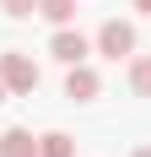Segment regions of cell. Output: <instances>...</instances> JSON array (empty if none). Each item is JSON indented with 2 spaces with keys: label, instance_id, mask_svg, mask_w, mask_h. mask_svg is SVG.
<instances>
[{
  "label": "cell",
  "instance_id": "1",
  "mask_svg": "<svg viewBox=\"0 0 151 157\" xmlns=\"http://www.w3.org/2000/svg\"><path fill=\"white\" fill-rule=\"evenodd\" d=\"M0 81H6V92H22V98H27L32 87H38V65H32V54L6 49V54H0Z\"/></svg>",
  "mask_w": 151,
  "mask_h": 157
},
{
  "label": "cell",
  "instance_id": "2",
  "mask_svg": "<svg viewBox=\"0 0 151 157\" xmlns=\"http://www.w3.org/2000/svg\"><path fill=\"white\" fill-rule=\"evenodd\" d=\"M97 49H103L108 60H130V54H135V22L108 16L103 27H97Z\"/></svg>",
  "mask_w": 151,
  "mask_h": 157
},
{
  "label": "cell",
  "instance_id": "3",
  "mask_svg": "<svg viewBox=\"0 0 151 157\" xmlns=\"http://www.w3.org/2000/svg\"><path fill=\"white\" fill-rule=\"evenodd\" d=\"M87 49H92V44H87L76 27H60L54 38H49V54H54L60 65H87Z\"/></svg>",
  "mask_w": 151,
  "mask_h": 157
},
{
  "label": "cell",
  "instance_id": "4",
  "mask_svg": "<svg viewBox=\"0 0 151 157\" xmlns=\"http://www.w3.org/2000/svg\"><path fill=\"white\" fill-rule=\"evenodd\" d=\"M97 92H103L97 71H92V65H70V76H65V98H70V103H92Z\"/></svg>",
  "mask_w": 151,
  "mask_h": 157
},
{
  "label": "cell",
  "instance_id": "5",
  "mask_svg": "<svg viewBox=\"0 0 151 157\" xmlns=\"http://www.w3.org/2000/svg\"><path fill=\"white\" fill-rule=\"evenodd\" d=\"M0 157H38V136L22 125H11L6 136H0Z\"/></svg>",
  "mask_w": 151,
  "mask_h": 157
},
{
  "label": "cell",
  "instance_id": "6",
  "mask_svg": "<svg viewBox=\"0 0 151 157\" xmlns=\"http://www.w3.org/2000/svg\"><path fill=\"white\" fill-rule=\"evenodd\" d=\"M38 157H76V141L65 130H49V136H38Z\"/></svg>",
  "mask_w": 151,
  "mask_h": 157
},
{
  "label": "cell",
  "instance_id": "7",
  "mask_svg": "<svg viewBox=\"0 0 151 157\" xmlns=\"http://www.w3.org/2000/svg\"><path fill=\"white\" fill-rule=\"evenodd\" d=\"M38 16H43V22H54V27H70L76 0H38Z\"/></svg>",
  "mask_w": 151,
  "mask_h": 157
},
{
  "label": "cell",
  "instance_id": "8",
  "mask_svg": "<svg viewBox=\"0 0 151 157\" xmlns=\"http://www.w3.org/2000/svg\"><path fill=\"white\" fill-rule=\"evenodd\" d=\"M130 92H135V98H151V54H140V60L130 65Z\"/></svg>",
  "mask_w": 151,
  "mask_h": 157
},
{
  "label": "cell",
  "instance_id": "9",
  "mask_svg": "<svg viewBox=\"0 0 151 157\" xmlns=\"http://www.w3.org/2000/svg\"><path fill=\"white\" fill-rule=\"evenodd\" d=\"M0 6H6V16H16V22H22V16H32V11H38V0H0Z\"/></svg>",
  "mask_w": 151,
  "mask_h": 157
},
{
  "label": "cell",
  "instance_id": "10",
  "mask_svg": "<svg viewBox=\"0 0 151 157\" xmlns=\"http://www.w3.org/2000/svg\"><path fill=\"white\" fill-rule=\"evenodd\" d=\"M130 6H135V11H146V16H151V0H130Z\"/></svg>",
  "mask_w": 151,
  "mask_h": 157
},
{
  "label": "cell",
  "instance_id": "11",
  "mask_svg": "<svg viewBox=\"0 0 151 157\" xmlns=\"http://www.w3.org/2000/svg\"><path fill=\"white\" fill-rule=\"evenodd\" d=\"M135 157H151V146H140V152H135Z\"/></svg>",
  "mask_w": 151,
  "mask_h": 157
},
{
  "label": "cell",
  "instance_id": "12",
  "mask_svg": "<svg viewBox=\"0 0 151 157\" xmlns=\"http://www.w3.org/2000/svg\"><path fill=\"white\" fill-rule=\"evenodd\" d=\"M0 103H6V81H0Z\"/></svg>",
  "mask_w": 151,
  "mask_h": 157
}]
</instances>
